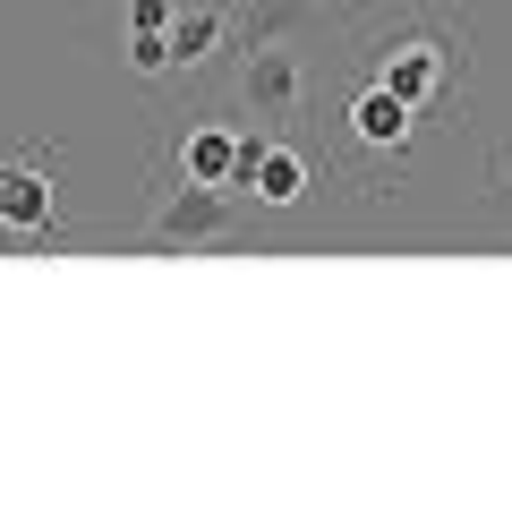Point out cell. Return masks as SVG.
<instances>
[{"label": "cell", "mask_w": 512, "mask_h": 512, "mask_svg": "<svg viewBox=\"0 0 512 512\" xmlns=\"http://www.w3.org/2000/svg\"><path fill=\"white\" fill-rule=\"evenodd\" d=\"M453 69H461V43L444 35L436 18H393V26L376 35V60H367V77H376V86H393L410 111L444 103Z\"/></svg>", "instance_id": "6da1fadb"}, {"label": "cell", "mask_w": 512, "mask_h": 512, "mask_svg": "<svg viewBox=\"0 0 512 512\" xmlns=\"http://www.w3.org/2000/svg\"><path fill=\"white\" fill-rule=\"evenodd\" d=\"M231 231H239V205H231V188L180 180V188H163V205H154V231H146V248H154V256H188V248H222Z\"/></svg>", "instance_id": "7a4b0ae2"}, {"label": "cell", "mask_w": 512, "mask_h": 512, "mask_svg": "<svg viewBox=\"0 0 512 512\" xmlns=\"http://www.w3.org/2000/svg\"><path fill=\"white\" fill-rule=\"evenodd\" d=\"M308 188H316V171H308L299 146L239 128V180H231V197H256V205H274V214H291V205H308Z\"/></svg>", "instance_id": "3957f363"}, {"label": "cell", "mask_w": 512, "mask_h": 512, "mask_svg": "<svg viewBox=\"0 0 512 512\" xmlns=\"http://www.w3.org/2000/svg\"><path fill=\"white\" fill-rule=\"evenodd\" d=\"M239 103L256 111V120H299V103H308V69H299L291 43H256V52H239Z\"/></svg>", "instance_id": "277c9868"}, {"label": "cell", "mask_w": 512, "mask_h": 512, "mask_svg": "<svg viewBox=\"0 0 512 512\" xmlns=\"http://www.w3.org/2000/svg\"><path fill=\"white\" fill-rule=\"evenodd\" d=\"M0 222L18 231V248H43L60 239V188H52V163H0Z\"/></svg>", "instance_id": "5b68a950"}, {"label": "cell", "mask_w": 512, "mask_h": 512, "mask_svg": "<svg viewBox=\"0 0 512 512\" xmlns=\"http://www.w3.org/2000/svg\"><path fill=\"white\" fill-rule=\"evenodd\" d=\"M342 120H350V146H367V154H410V137H419V111H410L393 86H376V77L350 94Z\"/></svg>", "instance_id": "8992f818"}, {"label": "cell", "mask_w": 512, "mask_h": 512, "mask_svg": "<svg viewBox=\"0 0 512 512\" xmlns=\"http://www.w3.org/2000/svg\"><path fill=\"white\" fill-rule=\"evenodd\" d=\"M180 180H205V188H231L239 180V128L231 120H197L180 137Z\"/></svg>", "instance_id": "52a82bcc"}, {"label": "cell", "mask_w": 512, "mask_h": 512, "mask_svg": "<svg viewBox=\"0 0 512 512\" xmlns=\"http://www.w3.org/2000/svg\"><path fill=\"white\" fill-rule=\"evenodd\" d=\"M316 26V0H248L239 9V52H256V43H299Z\"/></svg>", "instance_id": "ba28073f"}, {"label": "cell", "mask_w": 512, "mask_h": 512, "mask_svg": "<svg viewBox=\"0 0 512 512\" xmlns=\"http://www.w3.org/2000/svg\"><path fill=\"white\" fill-rule=\"evenodd\" d=\"M222 35H231L222 9H180V18H171V69H205V60L222 52Z\"/></svg>", "instance_id": "9c48e42d"}, {"label": "cell", "mask_w": 512, "mask_h": 512, "mask_svg": "<svg viewBox=\"0 0 512 512\" xmlns=\"http://www.w3.org/2000/svg\"><path fill=\"white\" fill-rule=\"evenodd\" d=\"M128 69L137 77H171V35H128Z\"/></svg>", "instance_id": "30bf717a"}, {"label": "cell", "mask_w": 512, "mask_h": 512, "mask_svg": "<svg viewBox=\"0 0 512 512\" xmlns=\"http://www.w3.org/2000/svg\"><path fill=\"white\" fill-rule=\"evenodd\" d=\"M171 18H180L171 0H128V35H171Z\"/></svg>", "instance_id": "8fae6325"}, {"label": "cell", "mask_w": 512, "mask_h": 512, "mask_svg": "<svg viewBox=\"0 0 512 512\" xmlns=\"http://www.w3.org/2000/svg\"><path fill=\"white\" fill-rule=\"evenodd\" d=\"M0 248H18V231H9V222H0Z\"/></svg>", "instance_id": "7c38bea8"}, {"label": "cell", "mask_w": 512, "mask_h": 512, "mask_svg": "<svg viewBox=\"0 0 512 512\" xmlns=\"http://www.w3.org/2000/svg\"><path fill=\"white\" fill-rule=\"evenodd\" d=\"M504 197H512V163H504Z\"/></svg>", "instance_id": "4fadbf2b"}]
</instances>
